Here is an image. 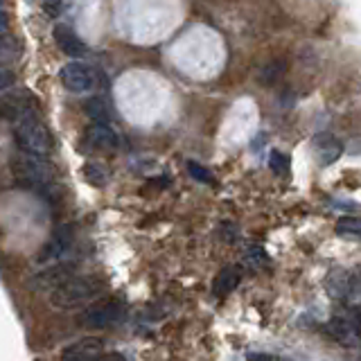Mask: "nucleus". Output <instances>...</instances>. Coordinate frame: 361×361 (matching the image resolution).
Wrapping results in <instances>:
<instances>
[{"mask_svg":"<svg viewBox=\"0 0 361 361\" xmlns=\"http://www.w3.org/2000/svg\"><path fill=\"white\" fill-rule=\"evenodd\" d=\"M9 169L16 183L25 190L45 192L52 185V167L45 161V156L18 152L9 158Z\"/></svg>","mask_w":361,"mask_h":361,"instance_id":"nucleus-1","label":"nucleus"},{"mask_svg":"<svg viewBox=\"0 0 361 361\" xmlns=\"http://www.w3.org/2000/svg\"><path fill=\"white\" fill-rule=\"evenodd\" d=\"M102 296V282L95 278H68L63 285L52 289L50 293V305L54 310L66 312V310H79L86 305L95 302Z\"/></svg>","mask_w":361,"mask_h":361,"instance_id":"nucleus-2","label":"nucleus"},{"mask_svg":"<svg viewBox=\"0 0 361 361\" xmlns=\"http://www.w3.org/2000/svg\"><path fill=\"white\" fill-rule=\"evenodd\" d=\"M14 140L20 152L48 156L52 149V135L43 122H39L34 116L20 120L14 124Z\"/></svg>","mask_w":361,"mask_h":361,"instance_id":"nucleus-3","label":"nucleus"},{"mask_svg":"<svg viewBox=\"0 0 361 361\" xmlns=\"http://www.w3.org/2000/svg\"><path fill=\"white\" fill-rule=\"evenodd\" d=\"M59 82L68 93L82 95V93H90L97 86V73L84 61H73L66 63L59 71Z\"/></svg>","mask_w":361,"mask_h":361,"instance_id":"nucleus-4","label":"nucleus"},{"mask_svg":"<svg viewBox=\"0 0 361 361\" xmlns=\"http://www.w3.org/2000/svg\"><path fill=\"white\" fill-rule=\"evenodd\" d=\"M122 319V305L118 300H95L86 305V310L79 316V323L86 327H111Z\"/></svg>","mask_w":361,"mask_h":361,"instance_id":"nucleus-5","label":"nucleus"},{"mask_svg":"<svg viewBox=\"0 0 361 361\" xmlns=\"http://www.w3.org/2000/svg\"><path fill=\"white\" fill-rule=\"evenodd\" d=\"M34 113V99L27 90H16L0 97V120L16 124Z\"/></svg>","mask_w":361,"mask_h":361,"instance_id":"nucleus-6","label":"nucleus"},{"mask_svg":"<svg viewBox=\"0 0 361 361\" xmlns=\"http://www.w3.org/2000/svg\"><path fill=\"white\" fill-rule=\"evenodd\" d=\"M75 276V264L71 262H59V264H48L45 269H41L39 274H34L32 276V287L34 289H56L59 285H63V282L68 278H73Z\"/></svg>","mask_w":361,"mask_h":361,"instance_id":"nucleus-7","label":"nucleus"},{"mask_svg":"<svg viewBox=\"0 0 361 361\" xmlns=\"http://www.w3.org/2000/svg\"><path fill=\"white\" fill-rule=\"evenodd\" d=\"M361 289V267L348 271H334L327 278V291L332 298H348Z\"/></svg>","mask_w":361,"mask_h":361,"instance_id":"nucleus-8","label":"nucleus"},{"mask_svg":"<svg viewBox=\"0 0 361 361\" xmlns=\"http://www.w3.org/2000/svg\"><path fill=\"white\" fill-rule=\"evenodd\" d=\"M104 355V343L102 338L86 336L79 338L73 345H68L61 353V361H99Z\"/></svg>","mask_w":361,"mask_h":361,"instance_id":"nucleus-9","label":"nucleus"},{"mask_svg":"<svg viewBox=\"0 0 361 361\" xmlns=\"http://www.w3.org/2000/svg\"><path fill=\"white\" fill-rule=\"evenodd\" d=\"M71 244H73V228L71 226H61V228H56L50 240L43 244V248L39 251V262L48 264V262H54V259H59L68 248H71Z\"/></svg>","mask_w":361,"mask_h":361,"instance_id":"nucleus-10","label":"nucleus"},{"mask_svg":"<svg viewBox=\"0 0 361 361\" xmlns=\"http://www.w3.org/2000/svg\"><path fill=\"white\" fill-rule=\"evenodd\" d=\"M84 142L88 147H93V149H99V152H113V149H118L120 138H118V133L109 127V124L93 122L84 131Z\"/></svg>","mask_w":361,"mask_h":361,"instance_id":"nucleus-11","label":"nucleus"},{"mask_svg":"<svg viewBox=\"0 0 361 361\" xmlns=\"http://www.w3.org/2000/svg\"><path fill=\"white\" fill-rule=\"evenodd\" d=\"M52 39L56 43V48L68 56H75V59H79V56H84L88 52L86 43L79 39L75 34V30H71L68 25H56L52 30Z\"/></svg>","mask_w":361,"mask_h":361,"instance_id":"nucleus-12","label":"nucleus"},{"mask_svg":"<svg viewBox=\"0 0 361 361\" xmlns=\"http://www.w3.org/2000/svg\"><path fill=\"white\" fill-rule=\"evenodd\" d=\"M325 330L327 334H330L336 343H341V345H348V348H353V345H359V338L353 330V325H350L348 321V316H332L330 321H327L325 325Z\"/></svg>","mask_w":361,"mask_h":361,"instance_id":"nucleus-13","label":"nucleus"},{"mask_svg":"<svg viewBox=\"0 0 361 361\" xmlns=\"http://www.w3.org/2000/svg\"><path fill=\"white\" fill-rule=\"evenodd\" d=\"M314 149H316V154H319V161L325 163V165L338 161V156L343 154L341 142H338L332 133H319V135H316V138H314Z\"/></svg>","mask_w":361,"mask_h":361,"instance_id":"nucleus-14","label":"nucleus"},{"mask_svg":"<svg viewBox=\"0 0 361 361\" xmlns=\"http://www.w3.org/2000/svg\"><path fill=\"white\" fill-rule=\"evenodd\" d=\"M240 280H242V271L240 267H226L221 269L217 278H214V285H212V291H214V296H228V293L240 285Z\"/></svg>","mask_w":361,"mask_h":361,"instance_id":"nucleus-15","label":"nucleus"},{"mask_svg":"<svg viewBox=\"0 0 361 361\" xmlns=\"http://www.w3.org/2000/svg\"><path fill=\"white\" fill-rule=\"evenodd\" d=\"M84 113L93 122L109 124V120H111V106L104 97H88L84 102Z\"/></svg>","mask_w":361,"mask_h":361,"instance_id":"nucleus-16","label":"nucleus"},{"mask_svg":"<svg viewBox=\"0 0 361 361\" xmlns=\"http://www.w3.org/2000/svg\"><path fill=\"white\" fill-rule=\"evenodd\" d=\"M82 178L86 180L88 185H93V188H104L106 185V180H109V176H106V167H102L99 163H84V167H82Z\"/></svg>","mask_w":361,"mask_h":361,"instance_id":"nucleus-17","label":"nucleus"},{"mask_svg":"<svg viewBox=\"0 0 361 361\" xmlns=\"http://www.w3.org/2000/svg\"><path fill=\"white\" fill-rule=\"evenodd\" d=\"M282 73H285V61H271L262 68V71H259V84L262 86L276 84L282 77Z\"/></svg>","mask_w":361,"mask_h":361,"instance_id":"nucleus-18","label":"nucleus"},{"mask_svg":"<svg viewBox=\"0 0 361 361\" xmlns=\"http://www.w3.org/2000/svg\"><path fill=\"white\" fill-rule=\"evenodd\" d=\"M336 233L343 237H361V219L357 217H343L336 224Z\"/></svg>","mask_w":361,"mask_h":361,"instance_id":"nucleus-19","label":"nucleus"},{"mask_svg":"<svg viewBox=\"0 0 361 361\" xmlns=\"http://www.w3.org/2000/svg\"><path fill=\"white\" fill-rule=\"evenodd\" d=\"M269 167H271V172H276L278 176H287L289 174V158L282 152H271Z\"/></svg>","mask_w":361,"mask_h":361,"instance_id":"nucleus-20","label":"nucleus"},{"mask_svg":"<svg viewBox=\"0 0 361 361\" xmlns=\"http://www.w3.org/2000/svg\"><path fill=\"white\" fill-rule=\"evenodd\" d=\"M244 262L248 267H253V269H259V267H264L269 259H267V253L262 251L259 246H253V248H248L246 255H244Z\"/></svg>","mask_w":361,"mask_h":361,"instance_id":"nucleus-21","label":"nucleus"},{"mask_svg":"<svg viewBox=\"0 0 361 361\" xmlns=\"http://www.w3.org/2000/svg\"><path fill=\"white\" fill-rule=\"evenodd\" d=\"M188 172L192 174V178L201 180V183H212V174L199 163H188Z\"/></svg>","mask_w":361,"mask_h":361,"instance_id":"nucleus-22","label":"nucleus"},{"mask_svg":"<svg viewBox=\"0 0 361 361\" xmlns=\"http://www.w3.org/2000/svg\"><path fill=\"white\" fill-rule=\"evenodd\" d=\"M345 316H348L350 325H353V330H355V334L359 338V345H361V307H350L345 312Z\"/></svg>","mask_w":361,"mask_h":361,"instance_id":"nucleus-23","label":"nucleus"},{"mask_svg":"<svg viewBox=\"0 0 361 361\" xmlns=\"http://www.w3.org/2000/svg\"><path fill=\"white\" fill-rule=\"evenodd\" d=\"M14 82H16L14 73H11L9 68L0 66V93H3V90H7V88H11V86H14Z\"/></svg>","mask_w":361,"mask_h":361,"instance_id":"nucleus-24","label":"nucleus"},{"mask_svg":"<svg viewBox=\"0 0 361 361\" xmlns=\"http://www.w3.org/2000/svg\"><path fill=\"white\" fill-rule=\"evenodd\" d=\"M7 27H9V16H7V11L0 7V37H5Z\"/></svg>","mask_w":361,"mask_h":361,"instance_id":"nucleus-25","label":"nucleus"},{"mask_svg":"<svg viewBox=\"0 0 361 361\" xmlns=\"http://www.w3.org/2000/svg\"><path fill=\"white\" fill-rule=\"evenodd\" d=\"M248 361H276V357L264 355V353H255V355L248 357Z\"/></svg>","mask_w":361,"mask_h":361,"instance_id":"nucleus-26","label":"nucleus"}]
</instances>
